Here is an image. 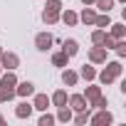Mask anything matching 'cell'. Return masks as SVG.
Listing matches in <instances>:
<instances>
[{"instance_id":"cell-14","label":"cell","mask_w":126,"mask_h":126,"mask_svg":"<svg viewBox=\"0 0 126 126\" xmlns=\"http://www.w3.org/2000/svg\"><path fill=\"white\" fill-rule=\"evenodd\" d=\"M64 82H67V84H74V82H77V77H74L72 72H64Z\"/></svg>"},{"instance_id":"cell-1","label":"cell","mask_w":126,"mask_h":126,"mask_svg":"<svg viewBox=\"0 0 126 126\" xmlns=\"http://www.w3.org/2000/svg\"><path fill=\"white\" fill-rule=\"evenodd\" d=\"M116 74H119V64H109V69L101 74V82H111Z\"/></svg>"},{"instance_id":"cell-2","label":"cell","mask_w":126,"mask_h":126,"mask_svg":"<svg viewBox=\"0 0 126 126\" xmlns=\"http://www.w3.org/2000/svg\"><path fill=\"white\" fill-rule=\"evenodd\" d=\"M49 45H52V37L49 35H37V47L40 49H47Z\"/></svg>"},{"instance_id":"cell-19","label":"cell","mask_w":126,"mask_h":126,"mask_svg":"<svg viewBox=\"0 0 126 126\" xmlns=\"http://www.w3.org/2000/svg\"><path fill=\"white\" fill-rule=\"evenodd\" d=\"M49 124H52V116H42L40 119V126H49Z\"/></svg>"},{"instance_id":"cell-9","label":"cell","mask_w":126,"mask_h":126,"mask_svg":"<svg viewBox=\"0 0 126 126\" xmlns=\"http://www.w3.org/2000/svg\"><path fill=\"white\" fill-rule=\"evenodd\" d=\"M54 64L64 67V64H67V54H54Z\"/></svg>"},{"instance_id":"cell-11","label":"cell","mask_w":126,"mask_h":126,"mask_svg":"<svg viewBox=\"0 0 126 126\" xmlns=\"http://www.w3.org/2000/svg\"><path fill=\"white\" fill-rule=\"evenodd\" d=\"M94 121H96V124H109V121H111V116H109V114H99Z\"/></svg>"},{"instance_id":"cell-20","label":"cell","mask_w":126,"mask_h":126,"mask_svg":"<svg viewBox=\"0 0 126 126\" xmlns=\"http://www.w3.org/2000/svg\"><path fill=\"white\" fill-rule=\"evenodd\" d=\"M84 3H92V0H84Z\"/></svg>"},{"instance_id":"cell-16","label":"cell","mask_w":126,"mask_h":126,"mask_svg":"<svg viewBox=\"0 0 126 126\" xmlns=\"http://www.w3.org/2000/svg\"><path fill=\"white\" fill-rule=\"evenodd\" d=\"M82 74H84L87 79H92V77H94V69H92V67H84V69H82Z\"/></svg>"},{"instance_id":"cell-13","label":"cell","mask_w":126,"mask_h":126,"mask_svg":"<svg viewBox=\"0 0 126 126\" xmlns=\"http://www.w3.org/2000/svg\"><path fill=\"white\" fill-rule=\"evenodd\" d=\"M82 17H84V22H94V13H92V10H84Z\"/></svg>"},{"instance_id":"cell-21","label":"cell","mask_w":126,"mask_h":126,"mask_svg":"<svg viewBox=\"0 0 126 126\" xmlns=\"http://www.w3.org/2000/svg\"><path fill=\"white\" fill-rule=\"evenodd\" d=\"M0 121H3V116H0Z\"/></svg>"},{"instance_id":"cell-12","label":"cell","mask_w":126,"mask_h":126,"mask_svg":"<svg viewBox=\"0 0 126 126\" xmlns=\"http://www.w3.org/2000/svg\"><path fill=\"white\" fill-rule=\"evenodd\" d=\"M64 99H67V96H64V92H57V94H54V104H59V106L64 104Z\"/></svg>"},{"instance_id":"cell-6","label":"cell","mask_w":126,"mask_h":126,"mask_svg":"<svg viewBox=\"0 0 126 126\" xmlns=\"http://www.w3.org/2000/svg\"><path fill=\"white\" fill-rule=\"evenodd\" d=\"M47 104H49V101H47V96H42V94L35 99V109H42V111H45V109H47Z\"/></svg>"},{"instance_id":"cell-3","label":"cell","mask_w":126,"mask_h":126,"mask_svg":"<svg viewBox=\"0 0 126 126\" xmlns=\"http://www.w3.org/2000/svg\"><path fill=\"white\" fill-rule=\"evenodd\" d=\"M32 92H35V87H32L30 82H22V84H20V89H17V94H22V96H30Z\"/></svg>"},{"instance_id":"cell-15","label":"cell","mask_w":126,"mask_h":126,"mask_svg":"<svg viewBox=\"0 0 126 126\" xmlns=\"http://www.w3.org/2000/svg\"><path fill=\"white\" fill-rule=\"evenodd\" d=\"M92 59H96V62L104 59V52H101V49H94V52H92Z\"/></svg>"},{"instance_id":"cell-18","label":"cell","mask_w":126,"mask_h":126,"mask_svg":"<svg viewBox=\"0 0 126 126\" xmlns=\"http://www.w3.org/2000/svg\"><path fill=\"white\" fill-rule=\"evenodd\" d=\"M89 96L96 101V99H99V89H96V87H92V89H89Z\"/></svg>"},{"instance_id":"cell-8","label":"cell","mask_w":126,"mask_h":126,"mask_svg":"<svg viewBox=\"0 0 126 126\" xmlns=\"http://www.w3.org/2000/svg\"><path fill=\"white\" fill-rule=\"evenodd\" d=\"M72 106H74V109H79V111H82V109H87V106H84V99H82V96H74V99H72Z\"/></svg>"},{"instance_id":"cell-17","label":"cell","mask_w":126,"mask_h":126,"mask_svg":"<svg viewBox=\"0 0 126 126\" xmlns=\"http://www.w3.org/2000/svg\"><path fill=\"white\" fill-rule=\"evenodd\" d=\"M99 8H101V10H109V8H111V0H99Z\"/></svg>"},{"instance_id":"cell-5","label":"cell","mask_w":126,"mask_h":126,"mask_svg":"<svg viewBox=\"0 0 126 126\" xmlns=\"http://www.w3.org/2000/svg\"><path fill=\"white\" fill-rule=\"evenodd\" d=\"M30 111H32V106H30V104H20V106H17V116H20V119L30 116Z\"/></svg>"},{"instance_id":"cell-4","label":"cell","mask_w":126,"mask_h":126,"mask_svg":"<svg viewBox=\"0 0 126 126\" xmlns=\"http://www.w3.org/2000/svg\"><path fill=\"white\" fill-rule=\"evenodd\" d=\"M3 64H5V67H10V69H13V67H17V57H15V54H3Z\"/></svg>"},{"instance_id":"cell-10","label":"cell","mask_w":126,"mask_h":126,"mask_svg":"<svg viewBox=\"0 0 126 126\" xmlns=\"http://www.w3.org/2000/svg\"><path fill=\"white\" fill-rule=\"evenodd\" d=\"M45 20H47V22H54V20H57V10H52V8H49V10L45 13Z\"/></svg>"},{"instance_id":"cell-7","label":"cell","mask_w":126,"mask_h":126,"mask_svg":"<svg viewBox=\"0 0 126 126\" xmlns=\"http://www.w3.org/2000/svg\"><path fill=\"white\" fill-rule=\"evenodd\" d=\"M74 52H77V42H74V40L64 42V54H74Z\"/></svg>"}]
</instances>
